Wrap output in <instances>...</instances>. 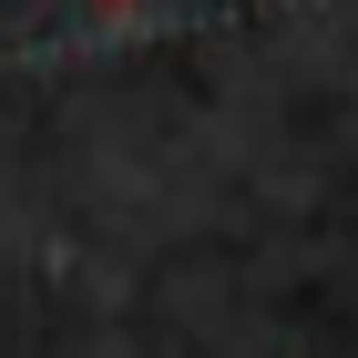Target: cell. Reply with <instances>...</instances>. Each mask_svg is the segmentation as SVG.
Listing matches in <instances>:
<instances>
[{
	"label": "cell",
	"instance_id": "cell-1",
	"mask_svg": "<svg viewBox=\"0 0 358 358\" xmlns=\"http://www.w3.org/2000/svg\"><path fill=\"white\" fill-rule=\"evenodd\" d=\"M92 10H134V0H92Z\"/></svg>",
	"mask_w": 358,
	"mask_h": 358
}]
</instances>
